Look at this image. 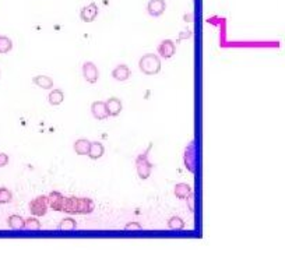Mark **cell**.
Here are the masks:
<instances>
[{
	"label": "cell",
	"mask_w": 285,
	"mask_h": 268,
	"mask_svg": "<svg viewBox=\"0 0 285 268\" xmlns=\"http://www.w3.org/2000/svg\"><path fill=\"white\" fill-rule=\"evenodd\" d=\"M95 210V204L91 199H79V197H65L63 202V212L74 215H87Z\"/></svg>",
	"instance_id": "cell-1"
},
{
	"label": "cell",
	"mask_w": 285,
	"mask_h": 268,
	"mask_svg": "<svg viewBox=\"0 0 285 268\" xmlns=\"http://www.w3.org/2000/svg\"><path fill=\"white\" fill-rule=\"evenodd\" d=\"M138 67H140V70H141L144 74H148V76L158 74V73L161 71V60H159V58H158L157 55H154V53H147V55H144L143 58L140 59Z\"/></svg>",
	"instance_id": "cell-2"
},
{
	"label": "cell",
	"mask_w": 285,
	"mask_h": 268,
	"mask_svg": "<svg viewBox=\"0 0 285 268\" xmlns=\"http://www.w3.org/2000/svg\"><path fill=\"white\" fill-rule=\"evenodd\" d=\"M151 150V145H148L147 151L144 154H140L136 159V168H137V175L140 179L146 180L150 178V175L153 172V163L148 161V153Z\"/></svg>",
	"instance_id": "cell-3"
},
{
	"label": "cell",
	"mask_w": 285,
	"mask_h": 268,
	"mask_svg": "<svg viewBox=\"0 0 285 268\" xmlns=\"http://www.w3.org/2000/svg\"><path fill=\"white\" fill-rule=\"evenodd\" d=\"M49 208V201L48 196H38L37 199L30 202V212L34 217H44L46 215Z\"/></svg>",
	"instance_id": "cell-4"
},
{
	"label": "cell",
	"mask_w": 285,
	"mask_h": 268,
	"mask_svg": "<svg viewBox=\"0 0 285 268\" xmlns=\"http://www.w3.org/2000/svg\"><path fill=\"white\" fill-rule=\"evenodd\" d=\"M83 76L87 80V83L89 84H95L98 81V67L95 66L92 62H86L83 65Z\"/></svg>",
	"instance_id": "cell-5"
},
{
	"label": "cell",
	"mask_w": 285,
	"mask_h": 268,
	"mask_svg": "<svg viewBox=\"0 0 285 268\" xmlns=\"http://www.w3.org/2000/svg\"><path fill=\"white\" fill-rule=\"evenodd\" d=\"M185 163H186V168L190 172H196L197 158L196 145H195V143H190V145L187 147L186 151H185Z\"/></svg>",
	"instance_id": "cell-6"
},
{
	"label": "cell",
	"mask_w": 285,
	"mask_h": 268,
	"mask_svg": "<svg viewBox=\"0 0 285 268\" xmlns=\"http://www.w3.org/2000/svg\"><path fill=\"white\" fill-rule=\"evenodd\" d=\"M175 52H176V45H175L174 41H171V39L162 41V42L159 44V46H158V53H159V56H162V58L165 59L172 58V56L175 55Z\"/></svg>",
	"instance_id": "cell-7"
},
{
	"label": "cell",
	"mask_w": 285,
	"mask_h": 268,
	"mask_svg": "<svg viewBox=\"0 0 285 268\" xmlns=\"http://www.w3.org/2000/svg\"><path fill=\"white\" fill-rule=\"evenodd\" d=\"M167 9V4H165V0H150L148 1V14L153 16V17H159L164 14V11Z\"/></svg>",
	"instance_id": "cell-8"
},
{
	"label": "cell",
	"mask_w": 285,
	"mask_h": 268,
	"mask_svg": "<svg viewBox=\"0 0 285 268\" xmlns=\"http://www.w3.org/2000/svg\"><path fill=\"white\" fill-rule=\"evenodd\" d=\"M97 16H98V6L95 3H91L88 6L83 7L81 13H80V17L84 22H92L97 19Z\"/></svg>",
	"instance_id": "cell-9"
},
{
	"label": "cell",
	"mask_w": 285,
	"mask_h": 268,
	"mask_svg": "<svg viewBox=\"0 0 285 268\" xmlns=\"http://www.w3.org/2000/svg\"><path fill=\"white\" fill-rule=\"evenodd\" d=\"M91 112H92V116L98 120H104L109 117L108 108H107V102H101V101H97L91 105Z\"/></svg>",
	"instance_id": "cell-10"
},
{
	"label": "cell",
	"mask_w": 285,
	"mask_h": 268,
	"mask_svg": "<svg viewBox=\"0 0 285 268\" xmlns=\"http://www.w3.org/2000/svg\"><path fill=\"white\" fill-rule=\"evenodd\" d=\"M48 201H49V207L53 211H62L63 210V202H65V196L59 192H50L48 194Z\"/></svg>",
	"instance_id": "cell-11"
},
{
	"label": "cell",
	"mask_w": 285,
	"mask_h": 268,
	"mask_svg": "<svg viewBox=\"0 0 285 268\" xmlns=\"http://www.w3.org/2000/svg\"><path fill=\"white\" fill-rule=\"evenodd\" d=\"M112 77H113L116 81H126L129 77H130V68H129L126 65H119L118 67L113 68Z\"/></svg>",
	"instance_id": "cell-12"
},
{
	"label": "cell",
	"mask_w": 285,
	"mask_h": 268,
	"mask_svg": "<svg viewBox=\"0 0 285 268\" xmlns=\"http://www.w3.org/2000/svg\"><path fill=\"white\" fill-rule=\"evenodd\" d=\"M107 108H108L109 116H118L122 112V101L119 98H109L107 101Z\"/></svg>",
	"instance_id": "cell-13"
},
{
	"label": "cell",
	"mask_w": 285,
	"mask_h": 268,
	"mask_svg": "<svg viewBox=\"0 0 285 268\" xmlns=\"http://www.w3.org/2000/svg\"><path fill=\"white\" fill-rule=\"evenodd\" d=\"M7 225H9V228L14 230L25 229V220L20 215H11L7 220Z\"/></svg>",
	"instance_id": "cell-14"
},
{
	"label": "cell",
	"mask_w": 285,
	"mask_h": 268,
	"mask_svg": "<svg viewBox=\"0 0 285 268\" xmlns=\"http://www.w3.org/2000/svg\"><path fill=\"white\" fill-rule=\"evenodd\" d=\"M105 153V148H104V145L98 141H94V143H91V147H89V153L88 156L91 159H99L102 155Z\"/></svg>",
	"instance_id": "cell-15"
},
{
	"label": "cell",
	"mask_w": 285,
	"mask_h": 268,
	"mask_svg": "<svg viewBox=\"0 0 285 268\" xmlns=\"http://www.w3.org/2000/svg\"><path fill=\"white\" fill-rule=\"evenodd\" d=\"M89 147H91V141L86 138H80L74 143V151L79 155H88Z\"/></svg>",
	"instance_id": "cell-16"
},
{
	"label": "cell",
	"mask_w": 285,
	"mask_h": 268,
	"mask_svg": "<svg viewBox=\"0 0 285 268\" xmlns=\"http://www.w3.org/2000/svg\"><path fill=\"white\" fill-rule=\"evenodd\" d=\"M190 194H192V187L189 184H186V183H179V184L175 186V196H176L177 199L185 200Z\"/></svg>",
	"instance_id": "cell-17"
},
{
	"label": "cell",
	"mask_w": 285,
	"mask_h": 268,
	"mask_svg": "<svg viewBox=\"0 0 285 268\" xmlns=\"http://www.w3.org/2000/svg\"><path fill=\"white\" fill-rule=\"evenodd\" d=\"M32 83L35 86H38L42 89H50L53 87V81L52 78H49L48 76H37L32 78Z\"/></svg>",
	"instance_id": "cell-18"
},
{
	"label": "cell",
	"mask_w": 285,
	"mask_h": 268,
	"mask_svg": "<svg viewBox=\"0 0 285 268\" xmlns=\"http://www.w3.org/2000/svg\"><path fill=\"white\" fill-rule=\"evenodd\" d=\"M48 101H49L50 105L53 106L60 105V104L65 101V94H63V91H62V89H53V91L49 94V96H48Z\"/></svg>",
	"instance_id": "cell-19"
},
{
	"label": "cell",
	"mask_w": 285,
	"mask_h": 268,
	"mask_svg": "<svg viewBox=\"0 0 285 268\" xmlns=\"http://www.w3.org/2000/svg\"><path fill=\"white\" fill-rule=\"evenodd\" d=\"M11 49H13V42L9 37H4V35H0V53L1 55H6L9 53Z\"/></svg>",
	"instance_id": "cell-20"
},
{
	"label": "cell",
	"mask_w": 285,
	"mask_h": 268,
	"mask_svg": "<svg viewBox=\"0 0 285 268\" xmlns=\"http://www.w3.org/2000/svg\"><path fill=\"white\" fill-rule=\"evenodd\" d=\"M168 226H169V229L172 230H182L185 229V222L179 217H172L171 220L168 221Z\"/></svg>",
	"instance_id": "cell-21"
},
{
	"label": "cell",
	"mask_w": 285,
	"mask_h": 268,
	"mask_svg": "<svg viewBox=\"0 0 285 268\" xmlns=\"http://www.w3.org/2000/svg\"><path fill=\"white\" fill-rule=\"evenodd\" d=\"M76 228H77V222L73 218H65L59 225L60 230H74Z\"/></svg>",
	"instance_id": "cell-22"
},
{
	"label": "cell",
	"mask_w": 285,
	"mask_h": 268,
	"mask_svg": "<svg viewBox=\"0 0 285 268\" xmlns=\"http://www.w3.org/2000/svg\"><path fill=\"white\" fill-rule=\"evenodd\" d=\"M13 200V194L9 189L0 187V204H7Z\"/></svg>",
	"instance_id": "cell-23"
},
{
	"label": "cell",
	"mask_w": 285,
	"mask_h": 268,
	"mask_svg": "<svg viewBox=\"0 0 285 268\" xmlns=\"http://www.w3.org/2000/svg\"><path fill=\"white\" fill-rule=\"evenodd\" d=\"M42 228V225H41V222L35 217L34 218H28V220H25V229L28 230H40Z\"/></svg>",
	"instance_id": "cell-24"
},
{
	"label": "cell",
	"mask_w": 285,
	"mask_h": 268,
	"mask_svg": "<svg viewBox=\"0 0 285 268\" xmlns=\"http://www.w3.org/2000/svg\"><path fill=\"white\" fill-rule=\"evenodd\" d=\"M143 229V226L137 223V222H132V223H128L126 226H125V230H141Z\"/></svg>",
	"instance_id": "cell-25"
},
{
	"label": "cell",
	"mask_w": 285,
	"mask_h": 268,
	"mask_svg": "<svg viewBox=\"0 0 285 268\" xmlns=\"http://www.w3.org/2000/svg\"><path fill=\"white\" fill-rule=\"evenodd\" d=\"M9 163V156L6 154H0V168L6 166Z\"/></svg>",
	"instance_id": "cell-26"
}]
</instances>
